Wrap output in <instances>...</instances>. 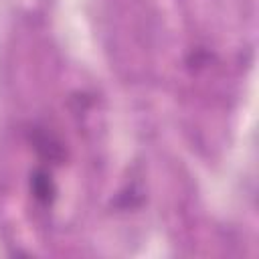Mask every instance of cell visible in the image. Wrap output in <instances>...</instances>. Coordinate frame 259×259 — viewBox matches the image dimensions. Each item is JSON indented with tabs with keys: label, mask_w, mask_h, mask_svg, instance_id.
I'll list each match as a JSON object with an SVG mask.
<instances>
[{
	"label": "cell",
	"mask_w": 259,
	"mask_h": 259,
	"mask_svg": "<svg viewBox=\"0 0 259 259\" xmlns=\"http://www.w3.org/2000/svg\"><path fill=\"white\" fill-rule=\"evenodd\" d=\"M28 142L32 144V148L40 160H45L49 164H61L65 160L63 142L55 134L47 132L45 127H32L28 132Z\"/></svg>",
	"instance_id": "cell-1"
},
{
	"label": "cell",
	"mask_w": 259,
	"mask_h": 259,
	"mask_svg": "<svg viewBox=\"0 0 259 259\" xmlns=\"http://www.w3.org/2000/svg\"><path fill=\"white\" fill-rule=\"evenodd\" d=\"M30 194L40 204H53V200L57 196V186L53 182L51 172L38 168L30 174Z\"/></svg>",
	"instance_id": "cell-2"
}]
</instances>
